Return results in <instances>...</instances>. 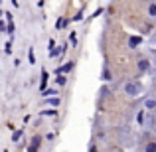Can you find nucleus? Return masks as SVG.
Here are the masks:
<instances>
[{"label": "nucleus", "mask_w": 156, "mask_h": 152, "mask_svg": "<svg viewBox=\"0 0 156 152\" xmlns=\"http://www.w3.org/2000/svg\"><path fill=\"white\" fill-rule=\"evenodd\" d=\"M148 14H150V16H156V4H150V8H148Z\"/></svg>", "instance_id": "nucleus-5"}, {"label": "nucleus", "mask_w": 156, "mask_h": 152, "mask_svg": "<svg viewBox=\"0 0 156 152\" xmlns=\"http://www.w3.org/2000/svg\"><path fill=\"white\" fill-rule=\"evenodd\" d=\"M144 107H146V109H150V111H154L156 109V99H146L144 101Z\"/></svg>", "instance_id": "nucleus-4"}, {"label": "nucleus", "mask_w": 156, "mask_h": 152, "mask_svg": "<svg viewBox=\"0 0 156 152\" xmlns=\"http://www.w3.org/2000/svg\"><path fill=\"white\" fill-rule=\"evenodd\" d=\"M146 150H148V152H156V144H148V146H146Z\"/></svg>", "instance_id": "nucleus-6"}, {"label": "nucleus", "mask_w": 156, "mask_h": 152, "mask_svg": "<svg viewBox=\"0 0 156 152\" xmlns=\"http://www.w3.org/2000/svg\"><path fill=\"white\" fill-rule=\"evenodd\" d=\"M140 42H142V40L138 38V36H133V38H129V46H130V48H136Z\"/></svg>", "instance_id": "nucleus-2"}, {"label": "nucleus", "mask_w": 156, "mask_h": 152, "mask_svg": "<svg viewBox=\"0 0 156 152\" xmlns=\"http://www.w3.org/2000/svg\"><path fill=\"white\" fill-rule=\"evenodd\" d=\"M148 67H150L148 59H140V61H138V69H140V71H146Z\"/></svg>", "instance_id": "nucleus-3"}, {"label": "nucleus", "mask_w": 156, "mask_h": 152, "mask_svg": "<svg viewBox=\"0 0 156 152\" xmlns=\"http://www.w3.org/2000/svg\"><path fill=\"white\" fill-rule=\"evenodd\" d=\"M140 91H142V85L136 83V81H130V83L125 85V93L129 97H138V95H140Z\"/></svg>", "instance_id": "nucleus-1"}]
</instances>
